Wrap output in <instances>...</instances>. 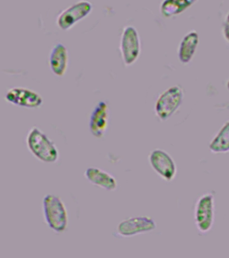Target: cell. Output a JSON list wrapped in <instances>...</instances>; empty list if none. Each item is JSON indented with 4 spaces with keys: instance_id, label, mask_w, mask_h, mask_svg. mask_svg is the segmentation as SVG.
Here are the masks:
<instances>
[{
    "instance_id": "7",
    "label": "cell",
    "mask_w": 229,
    "mask_h": 258,
    "mask_svg": "<svg viewBox=\"0 0 229 258\" xmlns=\"http://www.w3.org/2000/svg\"><path fill=\"white\" fill-rule=\"evenodd\" d=\"M92 4L86 0H80L63 10L58 16L57 24L62 30H67L73 27L80 20L87 17L92 11Z\"/></svg>"
},
{
    "instance_id": "15",
    "label": "cell",
    "mask_w": 229,
    "mask_h": 258,
    "mask_svg": "<svg viewBox=\"0 0 229 258\" xmlns=\"http://www.w3.org/2000/svg\"><path fill=\"white\" fill-rule=\"evenodd\" d=\"M209 150L215 154L229 152V120L226 121L208 145Z\"/></svg>"
},
{
    "instance_id": "14",
    "label": "cell",
    "mask_w": 229,
    "mask_h": 258,
    "mask_svg": "<svg viewBox=\"0 0 229 258\" xmlns=\"http://www.w3.org/2000/svg\"><path fill=\"white\" fill-rule=\"evenodd\" d=\"M198 0H164L160 6V12L165 18H171L186 11Z\"/></svg>"
},
{
    "instance_id": "17",
    "label": "cell",
    "mask_w": 229,
    "mask_h": 258,
    "mask_svg": "<svg viewBox=\"0 0 229 258\" xmlns=\"http://www.w3.org/2000/svg\"><path fill=\"white\" fill-rule=\"evenodd\" d=\"M227 90L229 91V80L227 81L226 84Z\"/></svg>"
},
{
    "instance_id": "5",
    "label": "cell",
    "mask_w": 229,
    "mask_h": 258,
    "mask_svg": "<svg viewBox=\"0 0 229 258\" xmlns=\"http://www.w3.org/2000/svg\"><path fill=\"white\" fill-rule=\"evenodd\" d=\"M122 60L126 66H131L139 58L141 44L135 27L127 26L122 31L120 44Z\"/></svg>"
},
{
    "instance_id": "12",
    "label": "cell",
    "mask_w": 229,
    "mask_h": 258,
    "mask_svg": "<svg viewBox=\"0 0 229 258\" xmlns=\"http://www.w3.org/2000/svg\"><path fill=\"white\" fill-rule=\"evenodd\" d=\"M86 178L92 184L107 191H114L118 187L115 177L98 167H91L85 171Z\"/></svg>"
},
{
    "instance_id": "10",
    "label": "cell",
    "mask_w": 229,
    "mask_h": 258,
    "mask_svg": "<svg viewBox=\"0 0 229 258\" xmlns=\"http://www.w3.org/2000/svg\"><path fill=\"white\" fill-rule=\"evenodd\" d=\"M110 110L108 104L101 101L96 104L90 118V133L96 138H102L105 135L109 122Z\"/></svg>"
},
{
    "instance_id": "16",
    "label": "cell",
    "mask_w": 229,
    "mask_h": 258,
    "mask_svg": "<svg viewBox=\"0 0 229 258\" xmlns=\"http://www.w3.org/2000/svg\"><path fill=\"white\" fill-rule=\"evenodd\" d=\"M222 35L225 40L229 42V11L224 18L222 25Z\"/></svg>"
},
{
    "instance_id": "1",
    "label": "cell",
    "mask_w": 229,
    "mask_h": 258,
    "mask_svg": "<svg viewBox=\"0 0 229 258\" xmlns=\"http://www.w3.org/2000/svg\"><path fill=\"white\" fill-rule=\"evenodd\" d=\"M27 145L32 154L42 162L53 163L59 159V153L55 143L38 127L29 131Z\"/></svg>"
},
{
    "instance_id": "8",
    "label": "cell",
    "mask_w": 229,
    "mask_h": 258,
    "mask_svg": "<svg viewBox=\"0 0 229 258\" xmlns=\"http://www.w3.org/2000/svg\"><path fill=\"white\" fill-rule=\"evenodd\" d=\"M157 224L151 217L139 216L128 218L120 222L117 232L122 237H132L140 234L149 233L156 229Z\"/></svg>"
},
{
    "instance_id": "9",
    "label": "cell",
    "mask_w": 229,
    "mask_h": 258,
    "mask_svg": "<svg viewBox=\"0 0 229 258\" xmlns=\"http://www.w3.org/2000/svg\"><path fill=\"white\" fill-rule=\"evenodd\" d=\"M5 100L15 106L27 108H37L43 104V98L39 93L23 87L9 89Z\"/></svg>"
},
{
    "instance_id": "3",
    "label": "cell",
    "mask_w": 229,
    "mask_h": 258,
    "mask_svg": "<svg viewBox=\"0 0 229 258\" xmlns=\"http://www.w3.org/2000/svg\"><path fill=\"white\" fill-rule=\"evenodd\" d=\"M184 93L179 86H173L165 90L155 105L156 116L162 121H166L177 112L182 104Z\"/></svg>"
},
{
    "instance_id": "6",
    "label": "cell",
    "mask_w": 229,
    "mask_h": 258,
    "mask_svg": "<svg viewBox=\"0 0 229 258\" xmlns=\"http://www.w3.org/2000/svg\"><path fill=\"white\" fill-rule=\"evenodd\" d=\"M151 168L164 180L171 182L176 178L177 165L172 155L161 149L152 150L148 155Z\"/></svg>"
},
{
    "instance_id": "4",
    "label": "cell",
    "mask_w": 229,
    "mask_h": 258,
    "mask_svg": "<svg viewBox=\"0 0 229 258\" xmlns=\"http://www.w3.org/2000/svg\"><path fill=\"white\" fill-rule=\"evenodd\" d=\"M215 218V200L212 193L201 196L194 208L195 225L202 234L208 233L212 229Z\"/></svg>"
},
{
    "instance_id": "11",
    "label": "cell",
    "mask_w": 229,
    "mask_h": 258,
    "mask_svg": "<svg viewBox=\"0 0 229 258\" xmlns=\"http://www.w3.org/2000/svg\"><path fill=\"white\" fill-rule=\"evenodd\" d=\"M69 63V52L67 47L61 43L56 44L49 55L51 72L57 77H63L67 72Z\"/></svg>"
},
{
    "instance_id": "2",
    "label": "cell",
    "mask_w": 229,
    "mask_h": 258,
    "mask_svg": "<svg viewBox=\"0 0 229 258\" xmlns=\"http://www.w3.org/2000/svg\"><path fill=\"white\" fill-rule=\"evenodd\" d=\"M43 210L46 223L50 229L58 233L67 229L68 213L61 198L54 195H46L43 200Z\"/></svg>"
},
{
    "instance_id": "13",
    "label": "cell",
    "mask_w": 229,
    "mask_h": 258,
    "mask_svg": "<svg viewBox=\"0 0 229 258\" xmlns=\"http://www.w3.org/2000/svg\"><path fill=\"white\" fill-rule=\"evenodd\" d=\"M200 42L198 32L192 30L188 32L181 40L178 50V59L182 63L186 64L192 61L196 54Z\"/></svg>"
}]
</instances>
